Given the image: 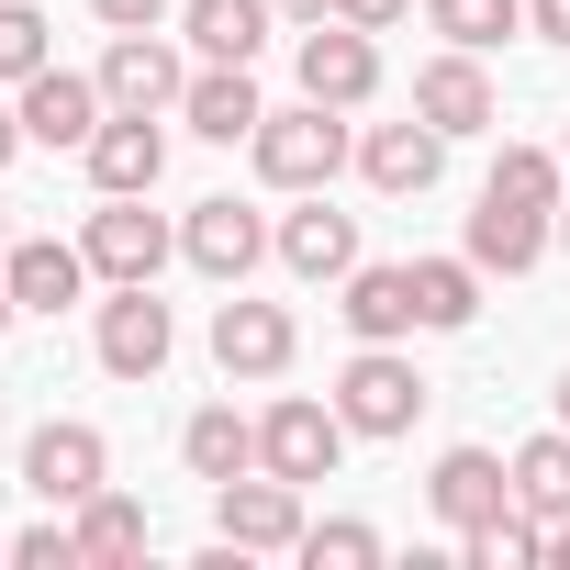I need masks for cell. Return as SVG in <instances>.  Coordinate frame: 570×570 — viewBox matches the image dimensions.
Masks as SVG:
<instances>
[{"label": "cell", "instance_id": "cell-25", "mask_svg": "<svg viewBox=\"0 0 570 570\" xmlns=\"http://www.w3.org/2000/svg\"><path fill=\"white\" fill-rule=\"evenodd\" d=\"M481 314V257L459 246V257H414V325L425 336H459Z\"/></svg>", "mask_w": 570, "mask_h": 570}, {"label": "cell", "instance_id": "cell-20", "mask_svg": "<svg viewBox=\"0 0 570 570\" xmlns=\"http://www.w3.org/2000/svg\"><path fill=\"white\" fill-rule=\"evenodd\" d=\"M268 23H279V0H179V35L202 68H257Z\"/></svg>", "mask_w": 570, "mask_h": 570}, {"label": "cell", "instance_id": "cell-22", "mask_svg": "<svg viewBox=\"0 0 570 570\" xmlns=\"http://www.w3.org/2000/svg\"><path fill=\"white\" fill-rule=\"evenodd\" d=\"M548 213H525V202H503V190H481V213H470V257H481V279L503 268V279H525L537 257H548Z\"/></svg>", "mask_w": 570, "mask_h": 570}, {"label": "cell", "instance_id": "cell-26", "mask_svg": "<svg viewBox=\"0 0 570 570\" xmlns=\"http://www.w3.org/2000/svg\"><path fill=\"white\" fill-rule=\"evenodd\" d=\"M503 470H514V503H525L537 525H559V514H570V425H548V436H525V448H514Z\"/></svg>", "mask_w": 570, "mask_h": 570}, {"label": "cell", "instance_id": "cell-13", "mask_svg": "<svg viewBox=\"0 0 570 570\" xmlns=\"http://www.w3.org/2000/svg\"><path fill=\"white\" fill-rule=\"evenodd\" d=\"M414 112L459 146V135H492V112H503V90H492V68L470 57V46H448V57H425L414 68Z\"/></svg>", "mask_w": 570, "mask_h": 570}, {"label": "cell", "instance_id": "cell-43", "mask_svg": "<svg viewBox=\"0 0 570 570\" xmlns=\"http://www.w3.org/2000/svg\"><path fill=\"white\" fill-rule=\"evenodd\" d=\"M0 559H12V537H0Z\"/></svg>", "mask_w": 570, "mask_h": 570}, {"label": "cell", "instance_id": "cell-9", "mask_svg": "<svg viewBox=\"0 0 570 570\" xmlns=\"http://www.w3.org/2000/svg\"><path fill=\"white\" fill-rule=\"evenodd\" d=\"M179 90H190V57L168 46V23L101 46V101H112V112H179Z\"/></svg>", "mask_w": 570, "mask_h": 570}, {"label": "cell", "instance_id": "cell-1", "mask_svg": "<svg viewBox=\"0 0 570 570\" xmlns=\"http://www.w3.org/2000/svg\"><path fill=\"white\" fill-rule=\"evenodd\" d=\"M246 157H257V179L268 190H325L347 157H358V135H347V112H325V101H292V112H268L257 135H246Z\"/></svg>", "mask_w": 570, "mask_h": 570}, {"label": "cell", "instance_id": "cell-19", "mask_svg": "<svg viewBox=\"0 0 570 570\" xmlns=\"http://www.w3.org/2000/svg\"><path fill=\"white\" fill-rule=\"evenodd\" d=\"M425 503H436V514H448V525L470 537V525H492V514L514 503V470H503L492 448H448V459L425 470Z\"/></svg>", "mask_w": 570, "mask_h": 570}, {"label": "cell", "instance_id": "cell-34", "mask_svg": "<svg viewBox=\"0 0 570 570\" xmlns=\"http://www.w3.org/2000/svg\"><path fill=\"white\" fill-rule=\"evenodd\" d=\"M90 12H101L112 35H157V23H168V0H90Z\"/></svg>", "mask_w": 570, "mask_h": 570}, {"label": "cell", "instance_id": "cell-40", "mask_svg": "<svg viewBox=\"0 0 570 570\" xmlns=\"http://www.w3.org/2000/svg\"><path fill=\"white\" fill-rule=\"evenodd\" d=\"M0 246H12V202H0Z\"/></svg>", "mask_w": 570, "mask_h": 570}, {"label": "cell", "instance_id": "cell-5", "mask_svg": "<svg viewBox=\"0 0 570 570\" xmlns=\"http://www.w3.org/2000/svg\"><path fill=\"white\" fill-rule=\"evenodd\" d=\"M336 414H347L358 436H414V414H425V370H414L403 347H358V358L336 370Z\"/></svg>", "mask_w": 570, "mask_h": 570}, {"label": "cell", "instance_id": "cell-32", "mask_svg": "<svg viewBox=\"0 0 570 570\" xmlns=\"http://www.w3.org/2000/svg\"><path fill=\"white\" fill-rule=\"evenodd\" d=\"M12 559H23V570H79V537L57 525V503H46V525H23V537H12Z\"/></svg>", "mask_w": 570, "mask_h": 570}, {"label": "cell", "instance_id": "cell-27", "mask_svg": "<svg viewBox=\"0 0 570 570\" xmlns=\"http://www.w3.org/2000/svg\"><path fill=\"white\" fill-rule=\"evenodd\" d=\"M481 190H503V202H525V213H559V202H570V157H559V146H503Z\"/></svg>", "mask_w": 570, "mask_h": 570}, {"label": "cell", "instance_id": "cell-6", "mask_svg": "<svg viewBox=\"0 0 570 570\" xmlns=\"http://www.w3.org/2000/svg\"><path fill=\"white\" fill-rule=\"evenodd\" d=\"M101 481H112V436H101V425H79V414L35 425V448H23V492H35V503L79 514V503H90Z\"/></svg>", "mask_w": 570, "mask_h": 570}, {"label": "cell", "instance_id": "cell-37", "mask_svg": "<svg viewBox=\"0 0 570 570\" xmlns=\"http://www.w3.org/2000/svg\"><path fill=\"white\" fill-rule=\"evenodd\" d=\"M548 570H570V514H559V525H548Z\"/></svg>", "mask_w": 570, "mask_h": 570}, {"label": "cell", "instance_id": "cell-31", "mask_svg": "<svg viewBox=\"0 0 570 570\" xmlns=\"http://www.w3.org/2000/svg\"><path fill=\"white\" fill-rule=\"evenodd\" d=\"M303 559H314V570H370V559H381V525L325 514V525H303Z\"/></svg>", "mask_w": 570, "mask_h": 570}, {"label": "cell", "instance_id": "cell-41", "mask_svg": "<svg viewBox=\"0 0 570 570\" xmlns=\"http://www.w3.org/2000/svg\"><path fill=\"white\" fill-rule=\"evenodd\" d=\"M559 246H570V202H559Z\"/></svg>", "mask_w": 570, "mask_h": 570}, {"label": "cell", "instance_id": "cell-17", "mask_svg": "<svg viewBox=\"0 0 570 570\" xmlns=\"http://www.w3.org/2000/svg\"><path fill=\"white\" fill-rule=\"evenodd\" d=\"M90 190H157L168 179V124L157 112H101V135L79 146Z\"/></svg>", "mask_w": 570, "mask_h": 570}, {"label": "cell", "instance_id": "cell-3", "mask_svg": "<svg viewBox=\"0 0 570 570\" xmlns=\"http://www.w3.org/2000/svg\"><path fill=\"white\" fill-rule=\"evenodd\" d=\"M213 537L246 548V559L303 548V481H279V470H235V481H213Z\"/></svg>", "mask_w": 570, "mask_h": 570}, {"label": "cell", "instance_id": "cell-42", "mask_svg": "<svg viewBox=\"0 0 570 570\" xmlns=\"http://www.w3.org/2000/svg\"><path fill=\"white\" fill-rule=\"evenodd\" d=\"M559 425H570V381H559Z\"/></svg>", "mask_w": 570, "mask_h": 570}, {"label": "cell", "instance_id": "cell-21", "mask_svg": "<svg viewBox=\"0 0 570 570\" xmlns=\"http://www.w3.org/2000/svg\"><path fill=\"white\" fill-rule=\"evenodd\" d=\"M179 124H190L202 146H246V135L268 124V101H257V79H246V68H190V90H179Z\"/></svg>", "mask_w": 570, "mask_h": 570}, {"label": "cell", "instance_id": "cell-28", "mask_svg": "<svg viewBox=\"0 0 570 570\" xmlns=\"http://www.w3.org/2000/svg\"><path fill=\"white\" fill-rule=\"evenodd\" d=\"M459 559H470V570H548V525H537L525 503H503L492 525L459 537Z\"/></svg>", "mask_w": 570, "mask_h": 570}, {"label": "cell", "instance_id": "cell-38", "mask_svg": "<svg viewBox=\"0 0 570 570\" xmlns=\"http://www.w3.org/2000/svg\"><path fill=\"white\" fill-rule=\"evenodd\" d=\"M279 12H292V23H325V0H279Z\"/></svg>", "mask_w": 570, "mask_h": 570}, {"label": "cell", "instance_id": "cell-23", "mask_svg": "<svg viewBox=\"0 0 570 570\" xmlns=\"http://www.w3.org/2000/svg\"><path fill=\"white\" fill-rule=\"evenodd\" d=\"M68 537H79V570H124V559H146V503L101 481V492L68 514Z\"/></svg>", "mask_w": 570, "mask_h": 570}, {"label": "cell", "instance_id": "cell-16", "mask_svg": "<svg viewBox=\"0 0 570 570\" xmlns=\"http://www.w3.org/2000/svg\"><path fill=\"white\" fill-rule=\"evenodd\" d=\"M12 101H23V135H35V146H57V157H68V146H90V135H101V112H112V101H101V79H79V68H35Z\"/></svg>", "mask_w": 570, "mask_h": 570}, {"label": "cell", "instance_id": "cell-12", "mask_svg": "<svg viewBox=\"0 0 570 570\" xmlns=\"http://www.w3.org/2000/svg\"><path fill=\"white\" fill-rule=\"evenodd\" d=\"M268 235H279V224H257V202H235V190H224V202H190V224H179V257H190L202 279H224V292H235V279L268 257Z\"/></svg>", "mask_w": 570, "mask_h": 570}, {"label": "cell", "instance_id": "cell-44", "mask_svg": "<svg viewBox=\"0 0 570 570\" xmlns=\"http://www.w3.org/2000/svg\"><path fill=\"white\" fill-rule=\"evenodd\" d=\"M559 157H570V135H559Z\"/></svg>", "mask_w": 570, "mask_h": 570}, {"label": "cell", "instance_id": "cell-24", "mask_svg": "<svg viewBox=\"0 0 570 570\" xmlns=\"http://www.w3.org/2000/svg\"><path fill=\"white\" fill-rule=\"evenodd\" d=\"M179 459H190V481H235V470H257V414L202 403V414L179 425Z\"/></svg>", "mask_w": 570, "mask_h": 570}, {"label": "cell", "instance_id": "cell-7", "mask_svg": "<svg viewBox=\"0 0 570 570\" xmlns=\"http://www.w3.org/2000/svg\"><path fill=\"white\" fill-rule=\"evenodd\" d=\"M292 358H303L292 303H246V279H235V303H213V370L224 381H279Z\"/></svg>", "mask_w": 570, "mask_h": 570}, {"label": "cell", "instance_id": "cell-30", "mask_svg": "<svg viewBox=\"0 0 570 570\" xmlns=\"http://www.w3.org/2000/svg\"><path fill=\"white\" fill-rule=\"evenodd\" d=\"M46 35H57V23L35 12V0H0V79H12V90H23L35 68H57V46H46Z\"/></svg>", "mask_w": 570, "mask_h": 570}, {"label": "cell", "instance_id": "cell-14", "mask_svg": "<svg viewBox=\"0 0 570 570\" xmlns=\"http://www.w3.org/2000/svg\"><path fill=\"white\" fill-rule=\"evenodd\" d=\"M268 257L292 268V279H347V268H358V213H336L325 190H303V213H279Z\"/></svg>", "mask_w": 570, "mask_h": 570}, {"label": "cell", "instance_id": "cell-8", "mask_svg": "<svg viewBox=\"0 0 570 570\" xmlns=\"http://www.w3.org/2000/svg\"><path fill=\"white\" fill-rule=\"evenodd\" d=\"M292 68H303V101H325V112H370L381 101V46L358 23H336V12L303 23V57Z\"/></svg>", "mask_w": 570, "mask_h": 570}, {"label": "cell", "instance_id": "cell-39", "mask_svg": "<svg viewBox=\"0 0 570 570\" xmlns=\"http://www.w3.org/2000/svg\"><path fill=\"white\" fill-rule=\"evenodd\" d=\"M12 314H23V303H12V279H0V336H12Z\"/></svg>", "mask_w": 570, "mask_h": 570}, {"label": "cell", "instance_id": "cell-35", "mask_svg": "<svg viewBox=\"0 0 570 570\" xmlns=\"http://www.w3.org/2000/svg\"><path fill=\"white\" fill-rule=\"evenodd\" d=\"M525 35L537 46H570V0H525Z\"/></svg>", "mask_w": 570, "mask_h": 570}, {"label": "cell", "instance_id": "cell-10", "mask_svg": "<svg viewBox=\"0 0 570 570\" xmlns=\"http://www.w3.org/2000/svg\"><path fill=\"white\" fill-rule=\"evenodd\" d=\"M79 246H90V268H101V279H157V268L179 257V235L146 213V190H101V213H90V235H79Z\"/></svg>", "mask_w": 570, "mask_h": 570}, {"label": "cell", "instance_id": "cell-15", "mask_svg": "<svg viewBox=\"0 0 570 570\" xmlns=\"http://www.w3.org/2000/svg\"><path fill=\"white\" fill-rule=\"evenodd\" d=\"M0 279H12V303L23 314H68L79 292H90V246H57V235H12V246H0Z\"/></svg>", "mask_w": 570, "mask_h": 570}, {"label": "cell", "instance_id": "cell-29", "mask_svg": "<svg viewBox=\"0 0 570 570\" xmlns=\"http://www.w3.org/2000/svg\"><path fill=\"white\" fill-rule=\"evenodd\" d=\"M425 23H436L448 46H470V57H492L503 35H525V0H425Z\"/></svg>", "mask_w": 570, "mask_h": 570}, {"label": "cell", "instance_id": "cell-4", "mask_svg": "<svg viewBox=\"0 0 570 570\" xmlns=\"http://www.w3.org/2000/svg\"><path fill=\"white\" fill-rule=\"evenodd\" d=\"M168 347H179V325H168V303H157V279H112V303L90 314V358H101L112 381H157Z\"/></svg>", "mask_w": 570, "mask_h": 570}, {"label": "cell", "instance_id": "cell-2", "mask_svg": "<svg viewBox=\"0 0 570 570\" xmlns=\"http://www.w3.org/2000/svg\"><path fill=\"white\" fill-rule=\"evenodd\" d=\"M347 414L336 403H314V392H279L268 414H257V470H279V481H336V459H347Z\"/></svg>", "mask_w": 570, "mask_h": 570}, {"label": "cell", "instance_id": "cell-11", "mask_svg": "<svg viewBox=\"0 0 570 570\" xmlns=\"http://www.w3.org/2000/svg\"><path fill=\"white\" fill-rule=\"evenodd\" d=\"M336 314H347L358 347H403V336H425V325H414V257H358V268L336 279Z\"/></svg>", "mask_w": 570, "mask_h": 570}, {"label": "cell", "instance_id": "cell-18", "mask_svg": "<svg viewBox=\"0 0 570 570\" xmlns=\"http://www.w3.org/2000/svg\"><path fill=\"white\" fill-rule=\"evenodd\" d=\"M436 168H448V135L414 112V124H370L358 135V179L370 190H392V202H414V190H436Z\"/></svg>", "mask_w": 570, "mask_h": 570}, {"label": "cell", "instance_id": "cell-36", "mask_svg": "<svg viewBox=\"0 0 570 570\" xmlns=\"http://www.w3.org/2000/svg\"><path fill=\"white\" fill-rule=\"evenodd\" d=\"M23 146H35V135H23V101H0V168H12Z\"/></svg>", "mask_w": 570, "mask_h": 570}, {"label": "cell", "instance_id": "cell-33", "mask_svg": "<svg viewBox=\"0 0 570 570\" xmlns=\"http://www.w3.org/2000/svg\"><path fill=\"white\" fill-rule=\"evenodd\" d=\"M325 12H336V23H358V35H392L414 0H325Z\"/></svg>", "mask_w": 570, "mask_h": 570}]
</instances>
